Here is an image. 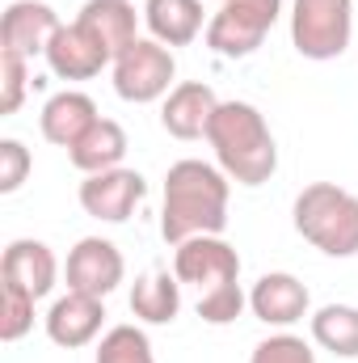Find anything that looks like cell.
<instances>
[{
	"label": "cell",
	"instance_id": "1",
	"mask_svg": "<svg viewBox=\"0 0 358 363\" xmlns=\"http://www.w3.org/2000/svg\"><path fill=\"white\" fill-rule=\"evenodd\" d=\"M228 194L232 178L219 165L185 157L165 174V207H161V237L181 245L190 237H219L228 228Z\"/></svg>",
	"mask_w": 358,
	"mask_h": 363
},
{
	"label": "cell",
	"instance_id": "2",
	"mask_svg": "<svg viewBox=\"0 0 358 363\" xmlns=\"http://www.w3.org/2000/svg\"><path fill=\"white\" fill-rule=\"evenodd\" d=\"M173 274L198 287V317L207 325H232L249 304L241 291V254L224 237H190L173 245Z\"/></svg>",
	"mask_w": 358,
	"mask_h": 363
},
{
	"label": "cell",
	"instance_id": "3",
	"mask_svg": "<svg viewBox=\"0 0 358 363\" xmlns=\"http://www.w3.org/2000/svg\"><path fill=\"white\" fill-rule=\"evenodd\" d=\"M207 144H211L219 169L236 186H262L278 169L274 131H270L266 114L249 101H219V110L207 127Z\"/></svg>",
	"mask_w": 358,
	"mask_h": 363
},
{
	"label": "cell",
	"instance_id": "4",
	"mask_svg": "<svg viewBox=\"0 0 358 363\" xmlns=\"http://www.w3.org/2000/svg\"><path fill=\"white\" fill-rule=\"evenodd\" d=\"M295 233L329 258L358 254V194L342 190L337 182H312L295 194Z\"/></svg>",
	"mask_w": 358,
	"mask_h": 363
},
{
	"label": "cell",
	"instance_id": "5",
	"mask_svg": "<svg viewBox=\"0 0 358 363\" xmlns=\"http://www.w3.org/2000/svg\"><path fill=\"white\" fill-rule=\"evenodd\" d=\"M354 38V0H295L291 4V47L304 60H337Z\"/></svg>",
	"mask_w": 358,
	"mask_h": 363
},
{
	"label": "cell",
	"instance_id": "6",
	"mask_svg": "<svg viewBox=\"0 0 358 363\" xmlns=\"http://www.w3.org/2000/svg\"><path fill=\"white\" fill-rule=\"evenodd\" d=\"M114 93L131 106H148L173 93V77H178V60L165 43L156 38H135L114 64Z\"/></svg>",
	"mask_w": 358,
	"mask_h": 363
},
{
	"label": "cell",
	"instance_id": "7",
	"mask_svg": "<svg viewBox=\"0 0 358 363\" xmlns=\"http://www.w3.org/2000/svg\"><path fill=\"white\" fill-rule=\"evenodd\" d=\"M282 13V0H224L219 13L207 21V47L224 60L253 55Z\"/></svg>",
	"mask_w": 358,
	"mask_h": 363
},
{
	"label": "cell",
	"instance_id": "8",
	"mask_svg": "<svg viewBox=\"0 0 358 363\" xmlns=\"http://www.w3.org/2000/svg\"><path fill=\"white\" fill-rule=\"evenodd\" d=\"M148 194V182L135 169H105V174H89L81 182V207L93 220H105V224H127L135 216V207L144 203Z\"/></svg>",
	"mask_w": 358,
	"mask_h": 363
},
{
	"label": "cell",
	"instance_id": "9",
	"mask_svg": "<svg viewBox=\"0 0 358 363\" xmlns=\"http://www.w3.org/2000/svg\"><path fill=\"white\" fill-rule=\"evenodd\" d=\"M122 274H127L122 250L105 237H81L64 267L68 291H85V296H101V300L122 283Z\"/></svg>",
	"mask_w": 358,
	"mask_h": 363
},
{
	"label": "cell",
	"instance_id": "10",
	"mask_svg": "<svg viewBox=\"0 0 358 363\" xmlns=\"http://www.w3.org/2000/svg\"><path fill=\"white\" fill-rule=\"evenodd\" d=\"M59 13L42 0H13L0 17V51L8 55H21V60H34V55H47L51 38L59 34Z\"/></svg>",
	"mask_w": 358,
	"mask_h": 363
},
{
	"label": "cell",
	"instance_id": "11",
	"mask_svg": "<svg viewBox=\"0 0 358 363\" xmlns=\"http://www.w3.org/2000/svg\"><path fill=\"white\" fill-rule=\"evenodd\" d=\"M55 279H59V262H55L47 241H34V237L8 241V250L0 258V283L4 287H17V291L42 300V296H51Z\"/></svg>",
	"mask_w": 358,
	"mask_h": 363
},
{
	"label": "cell",
	"instance_id": "12",
	"mask_svg": "<svg viewBox=\"0 0 358 363\" xmlns=\"http://www.w3.org/2000/svg\"><path fill=\"white\" fill-rule=\"evenodd\" d=\"M105 321V304L101 296H85V291H64L51 308H47V338L64 351L89 347L93 338L101 334Z\"/></svg>",
	"mask_w": 358,
	"mask_h": 363
},
{
	"label": "cell",
	"instance_id": "13",
	"mask_svg": "<svg viewBox=\"0 0 358 363\" xmlns=\"http://www.w3.org/2000/svg\"><path fill=\"white\" fill-rule=\"evenodd\" d=\"M249 308H253L258 321L287 330V325H295V321L308 317L312 296H308V287H304L295 274L270 271V274H262V279L253 283V291H249Z\"/></svg>",
	"mask_w": 358,
	"mask_h": 363
},
{
	"label": "cell",
	"instance_id": "14",
	"mask_svg": "<svg viewBox=\"0 0 358 363\" xmlns=\"http://www.w3.org/2000/svg\"><path fill=\"white\" fill-rule=\"evenodd\" d=\"M42 60H47V68H51L59 81H93L105 64H114V60L105 55V47L93 38L81 21L59 26V34L51 38V47H47Z\"/></svg>",
	"mask_w": 358,
	"mask_h": 363
},
{
	"label": "cell",
	"instance_id": "15",
	"mask_svg": "<svg viewBox=\"0 0 358 363\" xmlns=\"http://www.w3.org/2000/svg\"><path fill=\"white\" fill-rule=\"evenodd\" d=\"M219 110V97L202 81H181L161 106V127L173 140H207V127Z\"/></svg>",
	"mask_w": 358,
	"mask_h": 363
},
{
	"label": "cell",
	"instance_id": "16",
	"mask_svg": "<svg viewBox=\"0 0 358 363\" xmlns=\"http://www.w3.org/2000/svg\"><path fill=\"white\" fill-rule=\"evenodd\" d=\"M97 118H101V114H97V101H93L89 93L64 89V93H55V97L42 106V114H38V131H42L47 144H55V148H72Z\"/></svg>",
	"mask_w": 358,
	"mask_h": 363
},
{
	"label": "cell",
	"instance_id": "17",
	"mask_svg": "<svg viewBox=\"0 0 358 363\" xmlns=\"http://www.w3.org/2000/svg\"><path fill=\"white\" fill-rule=\"evenodd\" d=\"M76 21L105 47L110 60H118V55L139 38V34H135V26H139L135 0H85Z\"/></svg>",
	"mask_w": 358,
	"mask_h": 363
},
{
	"label": "cell",
	"instance_id": "18",
	"mask_svg": "<svg viewBox=\"0 0 358 363\" xmlns=\"http://www.w3.org/2000/svg\"><path fill=\"white\" fill-rule=\"evenodd\" d=\"M131 313L144 325H169L181 313V279L165 267L139 274L135 287H131Z\"/></svg>",
	"mask_w": 358,
	"mask_h": 363
},
{
	"label": "cell",
	"instance_id": "19",
	"mask_svg": "<svg viewBox=\"0 0 358 363\" xmlns=\"http://www.w3.org/2000/svg\"><path fill=\"white\" fill-rule=\"evenodd\" d=\"M127 157V131L114 123V118H97L89 131L68 148V161L89 178V174H105V169H118Z\"/></svg>",
	"mask_w": 358,
	"mask_h": 363
},
{
	"label": "cell",
	"instance_id": "20",
	"mask_svg": "<svg viewBox=\"0 0 358 363\" xmlns=\"http://www.w3.org/2000/svg\"><path fill=\"white\" fill-rule=\"evenodd\" d=\"M144 21H148L156 43L185 47L202 34V0H148Z\"/></svg>",
	"mask_w": 358,
	"mask_h": 363
},
{
	"label": "cell",
	"instance_id": "21",
	"mask_svg": "<svg viewBox=\"0 0 358 363\" xmlns=\"http://www.w3.org/2000/svg\"><path fill=\"white\" fill-rule=\"evenodd\" d=\"M312 342L337 359H358V308L354 304H325L312 313Z\"/></svg>",
	"mask_w": 358,
	"mask_h": 363
},
{
	"label": "cell",
	"instance_id": "22",
	"mask_svg": "<svg viewBox=\"0 0 358 363\" xmlns=\"http://www.w3.org/2000/svg\"><path fill=\"white\" fill-rule=\"evenodd\" d=\"M93 363H156V355H152V342L139 325H114L101 334Z\"/></svg>",
	"mask_w": 358,
	"mask_h": 363
},
{
	"label": "cell",
	"instance_id": "23",
	"mask_svg": "<svg viewBox=\"0 0 358 363\" xmlns=\"http://www.w3.org/2000/svg\"><path fill=\"white\" fill-rule=\"evenodd\" d=\"M34 304H38L34 296L0 283V338L4 342H21L34 330Z\"/></svg>",
	"mask_w": 358,
	"mask_h": 363
},
{
	"label": "cell",
	"instance_id": "24",
	"mask_svg": "<svg viewBox=\"0 0 358 363\" xmlns=\"http://www.w3.org/2000/svg\"><path fill=\"white\" fill-rule=\"evenodd\" d=\"M249 363H316V351L299 334H270L253 347Z\"/></svg>",
	"mask_w": 358,
	"mask_h": 363
},
{
	"label": "cell",
	"instance_id": "25",
	"mask_svg": "<svg viewBox=\"0 0 358 363\" xmlns=\"http://www.w3.org/2000/svg\"><path fill=\"white\" fill-rule=\"evenodd\" d=\"M30 89V72H25V60L21 55H8L0 51V114H17L21 101Z\"/></svg>",
	"mask_w": 358,
	"mask_h": 363
},
{
	"label": "cell",
	"instance_id": "26",
	"mask_svg": "<svg viewBox=\"0 0 358 363\" xmlns=\"http://www.w3.org/2000/svg\"><path fill=\"white\" fill-rule=\"evenodd\" d=\"M30 169H34V157H30V148L21 140H0V194L21 190Z\"/></svg>",
	"mask_w": 358,
	"mask_h": 363
},
{
	"label": "cell",
	"instance_id": "27",
	"mask_svg": "<svg viewBox=\"0 0 358 363\" xmlns=\"http://www.w3.org/2000/svg\"><path fill=\"white\" fill-rule=\"evenodd\" d=\"M219 4H224V0H219Z\"/></svg>",
	"mask_w": 358,
	"mask_h": 363
}]
</instances>
